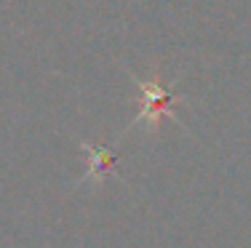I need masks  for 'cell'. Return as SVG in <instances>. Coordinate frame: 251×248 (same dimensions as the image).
<instances>
[{
  "instance_id": "1",
  "label": "cell",
  "mask_w": 251,
  "mask_h": 248,
  "mask_svg": "<svg viewBox=\"0 0 251 248\" xmlns=\"http://www.w3.org/2000/svg\"><path fill=\"white\" fill-rule=\"evenodd\" d=\"M134 83H136V88H139V115H136V120L131 123V126H142V123H145L150 131H158L163 117L176 120L174 110L179 104H184V99L174 91L176 80L171 83V86H163L160 72L155 69V75H150V78H136L134 75Z\"/></svg>"
},
{
  "instance_id": "2",
  "label": "cell",
  "mask_w": 251,
  "mask_h": 248,
  "mask_svg": "<svg viewBox=\"0 0 251 248\" xmlns=\"http://www.w3.org/2000/svg\"><path fill=\"white\" fill-rule=\"evenodd\" d=\"M80 150L88 155V171L83 179H77L75 187H83V184H101L104 176L112 171V163H115V150L110 147H94L88 141H80Z\"/></svg>"
}]
</instances>
